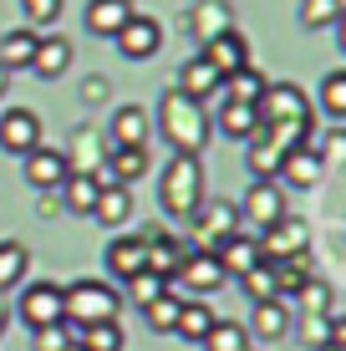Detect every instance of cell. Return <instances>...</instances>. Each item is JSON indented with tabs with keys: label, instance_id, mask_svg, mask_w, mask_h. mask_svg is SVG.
<instances>
[{
	"label": "cell",
	"instance_id": "cell-11",
	"mask_svg": "<svg viewBox=\"0 0 346 351\" xmlns=\"http://www.w3.org/2000/svg\"><path fill=\"white\" fill-rule=\"evenodd\" d=\"M112 41H117V51H123L127 62H148V56H158V46H163V26L153 16H138V10H133L127 26L117 31Z\"/></svg>",
	"mask_w": 346,
	"mask_h": 351
},
{
	"label": "cell",
	"instance_id": "cell-3",
	"mask_svg": "<svg viewBox=\"0 0 346 351\" xmlns=\"http://www.w3.org/2000/svg\"><path fill=\"white\" fill-rule=\"evenodd\" d=\"M117 311H123V295H117V285H102V280H71V285L62 290V326L71 331V341H77L82 326L117 321Z\"/></svg>",
	"mask_w": 346,
	"mask_h": 351
},
{
	"label": "cell",
	"instance_id": "cell-30",
	"mask_svg": "<svg viewBox=\"0 0 346 351\" xmlns=\"http://www.w3.org/2000/svg\"><path fill=\"white\" fill-rule=\"evenodd\" d=\"M26 270H31V250L16 245V239H0V295L26 280Z\"/></svg>",
	"mask_w": 346,
	"mask_h": 351
},
{
	"label": "cell",
	"instance_id": "cell-27",
	"mask_svg": "<svg viewBox=\"0 0 346 351\" xmlns=\"http://www.w3.org/2000/svg\"><path fill=\"white\" fill-rule=\"evenodd\" d=\"M219 132H224V138H234V143H249L260 132V112L249 102H224L219 107Z\"/></svg>",
	"mask_w": 346,
	"mask_h": 351
},
{
	"label": "cell",
	"instance_id": "cell-43",
	"mask_svg": "<svg viewBox=\"0 0 346 351\" xmlns=\"http://www.w3.org/2000/svg\"><path fill=\"white\" fill-rule=\"evenodd\" d=\"M5 87H10V71H5V66H0V97H5Z\"/></svg>",
	"mask_w": 346,
	"mask_h": 351
},
{
	"label": "cell",
	"instance_id": "cell-16",
	"mask_svg": "<svg viewBox=\"0 0 346 351\" xmlns=\"http://www.w3.org/2000/svg\"><path fill=\"white\" fill-rule=\"evenodd\" d=\"M127 16H133V0H87L82 26H87L92 36H102V41H112V36L127 26Z\"/></svg>",
	"mask_w": 346,
	"mask_h": 351
},
{
	"label": "cell",
	"instance_id": "cell-24",
	"mask_svg": "<svg viewBox=\"0 0 346 351\" xmlns=\"http://www.w3.org/2000/svg\"><path fill=\"white\" fill-rule=\"evenodd\" d=\"M245 331L260 336V341H280V336L291 331V311H285V300H255V316H249Z\"/></svg>",
	"mask_w": 346,
	"mask_h": 351
},
{
	"label": "cell",
	"instance_id": "cell-1",
	"mask_svg": "<svg viewBox=\"0 0 346 351\" xmlns=\"http://www.w3.org/2000/svg\"><path fill=\"white\" fill-rule=\"evenodd\" d=\"M260 128L275 132L285 148H316V107L295 82H270L255 102Z\"/></svg>",
	"mask_w": 346,
	"mask_h": 351
},
{
	"label": "cell",
	"instance_id": "cell-15",
	"mask_svg": "<svg viewBox=\"0 0 346 351\" xmlns=\"http://www.w3.org/2000/svg\"><path fill=\"white\" fill-rule=\"evenodd\" d=\"M107 275H112V280H133L138 270H148V250H143V234H117L112 245H107Z\"/></svg>",
	"mask_w": 346,
	"mask_h": 351
},
{
	"label": "cell",
	"instance_id": "cell-20",
	"mask_svg": "<svg viewBox=\"0 0 346 351\" xmlns=\"http://www.w3.org/2000/svg\"><path fill=\"white\" fill-rule=\"evenodd\" d=\"M321 173H326V163L316 158V148H291V153L280 158V173H275V178H285L291 189H316Z\"/></svg>",
	"mask_w": 346,
	"mask_h": 351
},
{
	"label": "cell",
	"instance_id": "cell-44",
	"mask_svg": "<svg viewBox=\"0 0 346 351\" xmlns=\"http://www.w3.org/2000/svg\"><path fill=\"white\" fill-rule=\"evenodd\" d=\"M66 351H87V346H82V341H71V346H66Z\"/></svg>",
	"mask_w": 346,
	"mask_h": 351
},
{
	"label": "cell",
	"instance_id": "cell-41",
	"mask_svg": "<svg viewBox=\"0 0 346 351\" xmlns=\"http://www.w3.org/2000/svg\"><path fill=\"white\" fill-rule=\"evenodd\" d=\"M66 346H71V331H66L62 321H56V326H41V331H36V351H66Z\"/></svg>",
	"mask_w": 346,
	"mask_h": 351
},
{
	"label": "cell",
	"instance_id": "cell-33",
	"mask_svg": "<svg viewBox=\"0 0 346 351\" xmlns=\"http://www.w3.org/2000/svg\"><path fill=\"white\" fill-rule=\"evenodd\" d=\"M199 346H204V351H249V331L240 321H214Z\"/></svg>",
	"mask_w": 346,
	"mask_h": 351
},
{
	"label": "cell",
	"instance_id": "cell-35",
	"mask_svg": "<svg viewBox=\"0 0 346 351\" xmlns=\"http://www.w3.org/2000/svg\"><path fill=\"white\" fill-rule=\"evenodd\" d=\"M240 285H245L249 300H280V275H275V265H270V260H260L249 275H240Z\"/></svg>",
	"mask_w": 346,
	"mask_h": 351
},
{
	"label": "cell",
	"instance_id": "cell-9",
	"mask_svg": "<svg viewBox=\"0 0 346 351\" xmlns=\"http://www.w3.org/2000/svg\"><path fill=\"white\" fill-rule=\"evenodd\" d=\"M306 245H311V229H306L301 219H291V214H285L280 224L260 229V255H265L270 265H285V260L306 255Z\"/></svg>",
	"mask_w": 346,
	"mask_h": 351
},
{
	"label": "cell",
	"instance_id": "cell-38",
	"mask_svg": "<svg viewBox=\"0 0 346 351\" xmlns=\"http://www.w3.org/2000/svg\"><path fill=\"white\" fill-rule=\"evenodd\" d=\"M66 0H21V16H26V26H51V21H62Z\"/></svg>",
	"mask_w": 346,
	"mask_h": 351
},
{
	"label": "cell",
	"instance_id": "cell-4",
	"mask_svg": "<svg viewBox=\"0 0 346 351\" xmlns=\"http://www.w3.org/2000/svg\"><path fill=\"white\" fill-rule=\"evenodd\" d=\"M158 204L169 209V219H188L204 204V163L188 153H173L158 173Z\"/></svg>",
	"mask_w": 346,
	"mask_h": 351
},
{
	"label": "cell",
	"instance_id": "cell-45",
	"mask_svg": "<svg viewBox=\"0 0 346 351\" xmlns=\"http://www.w3.org/2000/svg\"><path fill=\"white\" fill-rule=\"evenodd\" d=\"M0 316H5V311H0Z\"/></svg>",
	"mask_w": 346,
	"mask_h": 351
},
{
	"label": "cell",
	"instance_id": "cell-28",
	"mask_svg": "<svg viewBox=\"0 0 346 351\" xmlns=\"http://www.w3.org/2000/svg\"><path fill=\"white\" fill-rule=\"evenodd\" d=\"M260 92H265V77H260L255 66H240V71H230V77H219V97L224 102H249L255 107Z\"/></svg>",
	"mask_w": 346,
	"mask_h": 351
},
{
	"label": "cell",
	"instance_id": "cell-17",
	"mask_svg": "<svg viewBox=\"0 0 346 351\" xmlns=\"http://www.w3.org/2000/svg\"><path fill=\"white\" fill-rule=\"evenodd\" d=\"M173 87L188 97V102H204V97H219V71H214L204 56H188L184 66H178Z\"/></svg>",
	"mask_w": 346,
	"mask_h": 351
},
{
	"label": "cell",
	"instance_id": "cell-37",
	"mask_svg": "<svg viewBox=\"0 0 346 351\" xmlns=\"http://www.w3.org/2000/svg\"><path fill=\"white\" fill-rule=\"evenodd\" d=\"M77 341L87 351H123V326L117 321H97V326H82Z\"/></svg>",
	"mask_w": 346,
	"mask_h": 351
},
{
	"label": "cell",
	"instance_id": "cell-23",
	"mask_svg": "<svg viewBox=\"0 0 346 351\" xmlns=\"http://www.w3.org/2000/svg\"><path fill=\"white\" fill-rule=\"evenodd\" d=\"M92 219L107 224V229H123L127 219H133V199H127V189L123 184H102L97 204H92Z\"/></svg>",
	"mask_w": 346,
	"mask_h": 351
},
{
	"label": "cell",
	"instance_id": "cell-40",
	"mask_svg": "<svg viewBox=\"0 0 346 351\" xmlns=\"http://www.w3.org/2000/svg\"><path fill=\"white\" fill-rule=\"evenodd\" d=\"M331 326H336V316H306V326H301V341L321 351V346L331 341Z\"/></svg>",
	"mask_w": 346,
	"mask_h": 351
},
{
	"label": "cell",
	"instance_id": "cell-21",
	"mask_svg": "<svg viewBox=\"0 0 346 351\" xmlns=\"http://www.w3.org/2000/svg\"><path fill=\"white\" fill-rule=\"evenodd\" d=\"M285 153H291V148H285V143L275 138V132H265V128H260L255 138H249V153H245V163H249V173H255V178H275V173H280V158H285Z\"/></svg>",
	"mask_w": 346,
	"mask_h": 351
},
{
	"label": "cell",
	"instance_id": "cell-13",
	"mask_svg": "<svg viewBox=\"0 0 346 351\" xmlns=\"http://www.w3.org/2000/svg\"><path fill=\"white\" fill-rule=\"evenodd\" d=\"M107 132H112V148H148L153 117L143 112L138 102H123V107L112 112V123H107Z\"/></svg>",
	"mask_w": 346,
	"mask_h": 351
},
{
	"label": "cell",
	"instance_id": "cell-5",
	"mask_svg": "<svg viewBox=\"0 0 346 351\" xmlns=\"http://www.w3.org/2000/svg\"><path fill=\"white\" fill-rule=\"evenodd\" d=\"M188 224H194V245H188V250H214V245H219V239H230V234H240V209H234V204H199V209L194 214H188Z\"/></svg>",
	"mask_w": 346,
	"mask_h": 351
},
{
	"label": "cell",
	"instance_id": "cell-32",
	"mask_svg": "<svg viewBox=\"0 0 346 351\" xmlns=\"http://www.w3.org/2000/svg\"><path fill=\"white\" fill-rule=\"evenodd\" d=\"M301 26L306 31H326V26H341V16H346V0H301Z\"/></svg>",
	"mask_w": 346,
	"mask_h": 351
},
{
	"label": "cell",
	"instance_id": "cell-18",
	"mask_svg": "<svg viewBox=\"0 0 346 351\" xmlns=\"http://www.w3.org/2000/svg\"><path fill=\"white\" fill-rule=\"evenodd\" d=\"M143 250H148V270H153V275H163V280H169L178 265H184V255H188L184 239L163 234V229H148V234H143Z\"/></svg>",
	"mask_w": 346,
	"mask_h": 351
},
{
	"label": "cell",
	"instance_id": "cell-19",
	"mask_svg": "<svg viewBox=\"0 0 346 351\" xmlns=\"http://www.w3.org/2000/svg\"><path fill=\"white\" fill-rule=\"evenodd\" d=\"M148 173V148H112L107 153V168L97 173V184H138Z\"/></svg>",
	"mask_w": 346,
	"mask_h": 351
},
{
	"label": "cell",
	"instance_id": "cell-12",
	"mask_svg": "<svg viewBox=\"0 0 346 351\" xmlns=\"http://www.w3.org/2000/svg\"><path fill=\"white\" fill-rule=\"evenodd\" d=\"M199 56H204V62H209L214 71H219V77H230V71L249 66V41H245V36L230 26V31L209 36V41H204V51H199Z\"/></svg>",
	"mask_w": 346,
	"mask_h": 351
},
{
	"label": "cell",
	"instance_id": "cell-26",
	"mask_svg": "<svg viewBox=\"0 0 346 351\" xmlns=\"http://www.w3.org/2000/svg\"><path fill=\"white\" fill-rule=\"evenodd\" d=\"M36 36H41V31H31V26L5 31V36H0V66H5V71L31 66V56H36Z\"/></svg>",
	"mask_w": 346,
	"mask_h": 351
},
{
	"label": "cell",
	"instance_id": "cell-6",
	"mask_svg": "<svg viewBox=\"0 0 346 351\" xmlns=\"http://www.w3.org/2000/svg\"><path fill=\"white\" fill-rule=\"evenodd\" d=\"M41 112H31V107H10V112H0V148L10 153V158H26L31 148H41Z\"/></svg>",
	"mask_w": 346,
	"mask_h": 351
},
{
	"label": "cell",
	"instance_id": "cell-8",
	"mask_svg": "<svg viewBox=\"0 0 346 351\" xmlns=\"http://www.w3.org/2000/svg\"><path fill=\"white\" fill-rule=\"evenodd\" d=\"M285 189L275 184V178H255L245 193V204H240V219H249L255 229H270V224H280L285 219Z\"/></svg>",
	"mask_w": 346,
	"mask_h": 351
},
{
	"label": "cell",
	"instance_id": "cell-10",
	"mask_svg": "<svg viewBox=\"0 0 346 351\" xmlns=\"http://www.w3.org/2000/svg\"><path fill=\"white\" fill-rule=\"evenodd\" d=\"M21 173H26V184L31 189H41V193H51V189H62L66 184V173H71V163H66V153L62 148H31L26 158H21Z\"/></svg>",
	"mask_w": 346,
	"mask_h": 351
},
{
	"label": "cell",
	"instance_id": "cell-36",
	"mask_svg": "<svg viewBox=\"0 0 346 351\" xmlns=\"http://www.w3.org/2000/svg\"><path fill=\"white\" fill-rule=\"evenodd\" d=\"M321 112L331 123H346V71H326L321 77Z\"/></svg>",
	"mask_w": 346,
	"mask_h": 351
},
{
	"label": "cell",
	"instance_id": "cell-34",
	"mask_svg": "<svg viewBox=\"0 0 346 351\" xmlns=\"http://www.w3.org/2000/svg\"><path fill=\"white\" fill-rule=\"evenodd\" d=\"M178 306H184V300L163 290L158 300H148V306H143V326H148V331H158V336H169L173 326H178Z\"/></svg>",
	"mask_w": 346,
	"mask_h": 351
},
{
	"label": "cell",
	"instance_id": "cell-14",
	"mask_svg": "<svg viewBox=\"0 0 346 351\" xmlns=\"http://www.w3.org/2000/svg\"><path fill=\"white\" fill-rule=\"evenodd\" d=\"M209 255L219 260V270L234 275V280H240V275H249L260 260H265V255H260V239H255V234H230V239H219Z\"/></svg>",
	"mask_w": 346,
	"mask_h": 351
},
{
	"label": "cell",
	"instance_id": "cell-7",
	"mask_svg": "<svg viewBox=\"0 0 346 351\" xmlns=\"http://www.w3.org/2000/svg\"><path fill=\"white\" fill-rule=\"evenodd\" d=\"M21 321L31 326V331H41V326H56L62 321V285L56 280H31L21 285Z\"/></svg>",
	"mask_w": 346,
	"mask_h": 351
},
{
	"label": "cell",
	"instance_id": "cell-42",
	"mask_svg": "<svg viewBox=\"0 0 346 351\" xmlns=\"http://www.w3.org/2000/svg\"><path fill=\"white\" fill-rule=\"evenodd\" d=\"M97 97H107V77H87V102H97Z\"/></svg>",
	"mask_w": 346,
	"mask_h": 351
},
{
	"label": "cell",
	"instance_id": "cell-2",
	"mask_svg": "<svg viewBox=\"0 0 346 351\" xmlns=\"http://www.w3.org/2000/svg\"><path fill=\"white\" fill-rule=\"evenodd\" d=\"M158 132L169 138L173 153L199 158V153L209 148V138H214V123H209L204 102H188L178 87H169V92H163V102H158Z\"/></svg>",
	"mask_w": 346,
	"mask_h": 351
},
{
	"label": "cell",
	"instance_id": "cell-29",
	"mask_svg": "<svg viewBox=\"0 0 346 351\" xmlns=\"http://www.w3.org/2000/svg\"><path fill=\"white\" fill-rule=\"evenodd\" d=\"M97 173H66V184H62V209L71 214H92V204H97Z\"/></svg>",
	"mask_w": 346,
	"mask_h": 351
},
{
	"label": "cell",
	"instance_id": "cell-25",
	"mask_svg": "<svg viewBox=\"0 0 346 351\" xmlns=\"http://www.w3.org/2000/svg\"><path fill=\"white\" fill-rule=\"evenodd\" d=\"M230 26H234L230 0H199L194 16H188V31H194V41H209V36H219V31H230Z\"/></svg>",
	"mask_w": 346,
	"mask_h": 351
},
{
	"label": "cell",
	"instance_id": "cell-39",
	"mask_svg": "<svg viewBox=\"0 0 346 351\" xmlns=\"http://www.w3.org/2000/svg\"><path fill=\"white\" fill-rule=\"evenodd\" d=\"M127 285H133V300H138V306H148V300H158L163 290H169V280H163V275H153V270H138Z\"/></svg>",
	"mask_w": 346,
	"mask_h": 351
},
{
	"label": "cell",
	"instance_id": "cell-22",
	"mask_svg": "<svg viewBox=\"0 0 346 351\" xmlns=\"http://www.w3.org/2000/svg\"><path fill=\"white\" fill-rule=\"evenodd\" d=\"M71 41L66 36H36V56H31V71L36 77H62V71L71 66Z\"/></svg>",
	"mask_w": 346,
	"mask_h": 351
},
{
	"label": "cell",
	"instance_id": "cell-31",
	"mask_svg": "<svg viewBox=\"0 0 346 351\" xmlns=\"http://www.w3.org/2000/svg\"><path fill=\"white\" fill-rule=\"evenodd\" d=\"M214 321H219V316H214L204 300H184V306H178V326H173V331L184 336V341H204Z\"/></svg>",
	"mask_w": 346,
	"mask_h": 351
}]
</instances>
